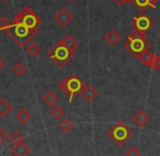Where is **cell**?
<instances>
[{"label":"cell","mask_w":160,"mask_h":156,"mask_svg":"<svg viewBox=\"0 0 160 156\" xmlns=\"http://www.w3.org/2000/svg\"><path fill=\"white\" fill-rule=\"evenodd\" d=\"M124 47L128 49L131 55H133L135 58H138L139 59V57H141L144 53L149 50L150 44L148 43V40L146 39L145 33L133 30L128 33V39H127V42L124 43Z\"/></svg>","instance_id":"obj_1"},{"label":"cell","mask_w":160,"mask_h":156,"mask_svg":"<svg viewBox=\"0 0 160 156\" xmlns=\"http://www.w3.org/2000/svg\"><path fill=\"white\" fill-rule=\"evenodd\" d=\"M6 31V33L19 45L20 47H24L34 36L37 34L38 30H33L20 22L13 21L11 25Z\"/></svg>","instance_id":"obj_2"},{"label":"cell","mask_w":160,"mask_h":156,"mask_svg":"<svg viewBox=\"0 0 160 156\" xmlns=\"http://www.w3.org/2000/svg\"><path fill=\"white\" fill-rule=\"evenodd\" d=\"M47 54L51 59L55 60V62L59 67H64L74 57L75 50H71L64 44H62L61 40H59L57 44L53 45L52 48L49 49Z\"/></svg>","instance_id":"obj_3"},{"label":"cell","mask_w":160,"mask_h":156,"mask_svg":"<svg viewBox=\"0 0 160 156\" xmlns=\"http://www.w3.org/2000/svg\"><path fill=\"white\" fill-rule=\"evenodd\" d=\"M84 85L85 84L83 83V81L76 74H72L71 76L62 79L58 84V86L65 95L69 96V103H72L74 96L76 94L81 93Z\"/></svg>","instance_id":"obj_4"},{"label":"cell","mask_w":160,"mask_h":156,"mask_svg":"<svg viewBox=\"0 0 160 156\" xmlns=\"http://www.w3.org/2000/svg\"><path fill=\"white\" fill-rule=\"evenodd\" d=\"M108 135L117 145L122 146L133 137V130L123 121H118L112 128L109 129Z\"/></svg>","instance_id":"obj_5"},{"label":"cell","mask_w":160,"mask_h":156,"mask_svg":"<svg viewBox=\"0 0 160 156\" xmlns=\"http://www.w3.org/2000/svg\"><path fill=\"white\" fill-rule=\"evenodd\" d=\"M13 21L20 22L25 26L33 30H38V26L40 24V19L37 14L28 6H24L19 12L13 18Z\"/></svg>","instance_id":"obj_6"},{"label":"cell","mask_w":160,"mask_h":156,"mask_svg":"<svg viewBox=\"0 0 160 156\" xmlns=\"http://www.w3.org/2000/svg\"><path fill=\"white\" fill-rule=\"evenodd\" d=\"M154 21L146 14L145 12H141L137 17H135L132 21V25L134 28V30L145 33L147 31H149L150 29L154 26Z\"/></svg>","instance_id":"obj_7"},{"label":"cell","mask_w":160,"mask_h":156,"mask_svg":"<svg viewBox=\"0 0 160 156\" xmlns=\"http://www.w3.org/2000/svg\"><path fill=\"white\" fill-rule=\"evenodd\" d=\"M55 21L57 22L61 28H65V26H68L73 21V15H72L65 8H62L61 10H59V12L56 13Z\"/></svg>","instance_id":"obj_8"},{"label":"cell","mask_w":160,"mask_h":156,"mask_svg":"<svg viewBox=\"0 0 160 156\" xmlns=\"http://www.w3.org/2000/svg\"><path fill=\"white\" fill-rule=\"evenodd\" d=\"M81 96L87 101H93L94 99L98 96V91L93 86V85H84V87L81 91Z\"/></svg>","instance_id":"obj_9"},{"label":"cell","mask_w":160,"mask_h":156,"mask_svg":"<svg viewBox=\"0 0 160 156\" xmlns=\"http://www.w3.org/2000/svg\"><path fill=\"white\" fill-rule=\"evenodd\" d=\"M31 152V148L26 145L24 142L18 144H13V146L11 148V153L13 156H28Z\"/></svg>","instance_id":"obj_10"},{"label":"cell","mask_w":160,"mask_h":156,"mask_svg":"<svg viewBox=\"0 0 160 156\" xmlns=\"http://www.w3.org/2000/svg\"><path fill=\"white\" fill-rule=\"evenodd\" d=\"M132 120L137 127H144L147 125L148 121H149V116H148L144 110H138V112L132 117Z\"/></svg>","instance_id":"obj_11"},{"label":"cell","mask_w":160,"mask_h":156,"mask_svg":"<svg viewBox=\"0 0 160 156\" xmlns=\"http://www.w3.org/2000/svg\"><path fill=\"white\" fill-rule=\"evenodd\" d=\"M133 2L141 10V12H145L147 8H156L158 0H133Z\"/></svg>","instance_id":"obj_12"},{"label":"cell","mask_w":160,"mask_h":156,"mask_svg":"<svg viewBox=\"0 0 160 156\" xmlns=\"http://www.w3.org/2000/svg\"><path fill=\"white\" fill-rule=\"evenodd\" d=\"M105 39L108 44H110L111 46L118 44L121 39V35L118 33L116 30H110L107 34L105 35Z\"/></svg>","instance_id":"obj_13"},{"label":"cell","mask_w":160,"mask_h":156,"mask_svg":"<svg viewBox=\"0 0 160 156\" xmlns=\"http://www.w3.org/2000/svg\"><path fill=\"white\" fill-rule=\"evenodd\" d=\"M15 118H17L18 122H20L21 125H26V123L30 122V120H31V118H32V116H31V114H30V112H28V110L21 109L17 114Z\"/></svg>","instance_id":"obj_14"},{"label":"cell","mask_w":160,"mask_h":156,"mask_svg":"<svg viewBox=\"0 0 160 156\" xmlns=\"http://www.w3.org/2000/svg\"><path fill=\"white\" fill-rule=\"evenodd\" d=\"M62 42V44H64L68 48H70L71 50H75L78 47V42L73 37L72 35H67L62 39H60Z\"/></svg>","instance_id":"obj_15"},{"label":"cell","mask_w":160,"mask_h":156,"mask_svg":"<svg viewBox=\"0 0 160 156\" xmlns=\"http://www.w3.org/2000/svg\"><path fill=\"white\" fill-rule=\"evenodd\" d=\"M12 110V106L4 98H0V118H4Z\"/></svg>","instance_id":"obj_16"},{"label":"cell","mask_w":160,"mask_h":156,"mask_svg":"<svg viewBox=\"0 0 160 156\" xmlns=\"http://www.w3.org/2000/svg\"><path fill=\"white\" fill-rule=\"evenodd\" d=\"M44 101L49 106H55L56 104L59 101V96L55 93L53 91H49L45 94L44 96Z\"/></svg>","instance_id":"obj_17"},{"label":"cell","mask_w":160,"mask_h":156,"mask_svg":"<svg viewBox=\"0 0 160 156\" xmlns=\"http://www.w3.org/2000/svg\"><path fill=\"white\" fill-rule=\"evenodd\" d=\"M50 114H51V116H52L55 119H60V118H62V117H63L64 109L61 107V106L55 105V106H52V108H51Z\"/></svg>","instance_id":"obj_18"},{"label":"cell","mask_w":160,"mask_h":156,"mask_svg":"<svg viewBox=\"0 0 160 156\" xmlns=\"http://www.w3.org/2000/svg\"><path fill=\"white\" fill-rule=\"evenodd\" d=\"M26 67L23 65L22 62H18V63H15V65L12 68V71H13V73L15 74V75H18V76H22V75H24V74L26 73Z\"/></svg>","instance_id":"obj_19"},{"label":"cell","mask_w":160,"mask_h":156,"mask_svg":"<svg viewBox=\"0 0 160 156\" xmlns=\"http://www.w3.org/2000/svg\"><path fill=\"white\" fill-rule=\"evenodd\" d=\"M26 53L31 56V57H36V56L39 55L40 53V47L38 46L37 44L33 43V44H30L28 47H26Z\"/></svg>","instance_id":"obj_20"},{"label":"cell","mask_w":160,"mask_h":156,"mask_svg":"<svg viewBox=\"0 0 160 156\" xmlns=\"http://www.w3.org/2000/svg\"><path fill=\"white\" fill-rule=\"evenodd\" d=\"M155 54L150 53V50H147L146 53H144L143 55L139 57V60L142 61V63H144L145 65H147V67H149L150 62H152V58H154Z\"/></svg>","instance_id":"obj_21"},{"label":"cell","mask_w":160,"mask_h":156,"mask_svg":"<svg viewBox=\"0 0 160 156\" xmlns=\"http://www.w3.org/2000/svg\"><path fill=\"white\" fill-rule=\"evenodd\" d=\"M10 141L12 142L13 144L22 143V142H24V135L22 134L20 131H14V132L11 133Z\"/></svg>","instance_id":"obj_22"},{"label":"cell","mask_w":160,"mask_h":156,"mask_svg":"<svg viewBox=\"0 0 160 156\" xmlns=\"http://www.w3.org/2000/svg\"><path fill=\"white\" fill-rule=\"evenodd\" d=\"M73 127H74V125H73V122H72L70 119H68V118H65L63 121H62L61 123H60V128L62 129V130L64 131V132H70V131L73 129Z\"/></svg>","instance_id":"obj_23"},{"label":"cell","mask_w":160,"mask_h":156,"mask_svg":"<svg viewBox=\"0 0 160 156\" xmlns=\"http://www.w3.org/2000/svg\"><path fill=\"white\" fill-rule=\"evenodd\" d=\"M149 67L152 68V69H155V70H160V57L159 56H157V55L154 56V58H152Z\"/></svg>","instance_id":"obj_24"},{"label":"cell","mask_w":160,"mask_h":156,"mask_svg":"<svg viewBox=\"0 0 160 156\" xmlns=\"http://www.w3.org/2000/svg\"><path fill=\"white\" fill-rule=\"evenodd\" d=\"M11 25V22L6 17L0 18V30H7Z\"/></svg>","instance_id":"obj_25"},{"label":"cell","mask_w":160,"mask_h":156,"mask_svg":"<svg viewBox=\"0 0 160 156\" xmlns=\"http://www.w3.org/2000/svg\"><path fill=\"white\" fill-rule=\"evenodd\" d=\"M125 156H142V154L136 146H133V148H131L130 150L125 153Z\"/></svg>","instance_id":"obj_26"},{"label":"cell","mask_w":160,"mask_h":156,"mask_svg":"<svg viewBox=\"0 0 160 156\" xmlns=\"http://www.w3.org/2000/svg\"><path fill=\"white\" fill-rule=\"evenodd\" d=\"M7 137H8V135H7V132L1 128V127H0V145H1L4 141H6Z\"/></svg>","instance_id":"obj_27"},{"label":"cell","mask_w":160,"mask_h":156,"mask_svg":"<svg viewBox=\"0 0 160 156\" xmlns=\"http://www.w3.org/2000/svg\"><path fill=\"white\" fill-rule=\"evenodd\" d=\"M4 65H6V62H4V60L2 59L1 57H0V70H2V68L4 67Z\"/></svg>","instance_id":"obj_28"},{"label":"cell","mask_w":160,"mask_h":156,"mask_svg":"<svg viewBox=\"0 0 160 156\" xmlns=\"http://www.w3.org/2000/svg\"><path fill=\"white\" fill-rule=\"evenodd\" d=\"M112 1H113L116 4H118V6H122V4H123L122 0H112Z\"/></svg>","instance_id":"obj_29"},{"label":"cell","mask_w":160,"mask_h":156,"mask_svg":"<svg viewBox=\"0 0 160 156\" xmlns=\"http://www.w3.org/2000/svg\"><path fill=\"white\" fill-rule=\"evenodd\" d=\"M123 3H130V2H133V0H122Z\"/></svg>","instance_id":"obj_30"},{"label":"cell","mask_w":160,"mask_h":156,"mask_svg":"<svg viewBox=\"0 0 160 156\" xmlns=\"http://www.w3.org/2000/svg\"><path fill=\"white\" fill-rule=\"evenodd\" d=\"M68 1H76V0H68Z\"/></svg>","instance_id":"obj_31"},{"label":"cell","mask_w":160,"mask_h":156,"mask_svg":"<svg viewBox=\"0 0 160 156\" xmlns=\"http://www.w3.org/2000/svg\"><path fill=\"white\" fill-rule=\"evenodd\" d=\"M3 1H9V0H3Z\"/></svg>","instance_id":"obj_32"}]
</instances>
